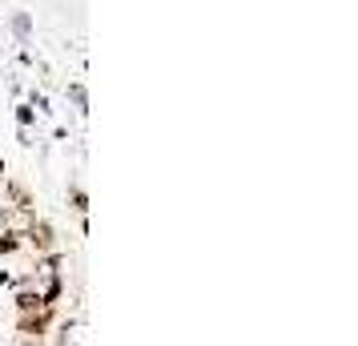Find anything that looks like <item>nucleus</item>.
Segmentation results:
<instances>
[{
  "label": "nucleus",
  "instance_id": "nucleus-1",
  "mask_svg": "<svg viewBox=\"0 0 358 346\" xmlns=\"http://www.w3.org/2000/svg\"><path fill=\"white\" fill-rule=\"evenodd\" d=\"M49 318H52V306H41L36 314H20V322H17V330L24 334V338H45V330H49Z\"/></svg>",
  "mask_w": 358,
  "mask_h": 346
},
{
  "label": "nucleus",
  "instance_id": "nucleus-2",
  "mask_svg": "<svg viewBox=\"0 0 358 346\" xmlns=\"http://www.w3.org/2000/svg\"><path fill=\"white\" fill-rule=\"evenodd\" d=\"M36 222L33 210H20V206H4V214H0V226H4V233H17V238H24V230Z\"/></svg>",
  "mask_w": 358,
  "mask_h": 346
},
{
  "label": "nucleus",
  "instance_id": "nucleus-3",
  "mask_svg": "<svg viewBox=\"0 0 358 346\" xmlns=\"http://www.w3.org/2000/svg\"><path fill=\"white\" fill-rule=\"evenodd\" d=\"M24 238H29V242H33L41 254H52V246H57V238H52V226H49V222H33V226L24 230Z\"/></svg>",
  "mask_w": 358,
  "mask_h": 346
},
{
  "label": "nucleus",
  "instance_id": "nucleus-4",
  "mask_svg": "<svg viewBox=\"0 0 358 346\" xmlns=\"http://www.w3.org/2000/svg\"><path fill=\"white\" fill-rule=\"evenodd\" d=\"M4 194H8L13 206H20V210H36V201H33V194H29V185L24 182H8L4 185Z\"/></svg>",
  "mask_w": 358,
  "mask_h": 346
},
{
  "label": "nucleus",
  "instance_id": "nucleus-5",
  "mask_svg": "<svg viewBox=\"0 0 358 346\" xmlns=\"http://www.w3.org/2000/svg\"><path fill=\"white\" fill-rule=\"evenodd\" d=\"M41 306H45V302H41V290H33V286H20V294H17V310H20V314H36Z\"/></svg>",
  "mask_w": 358,
  "mask_h": 346
},
{
  "label": "nucleus",
  "instance_id": "nucleus-6",
  "mask_svg": "<svg viewBox=\"0 0 358 346\" xmlns=\"http://www.w3.org/2000/svg\"><path fill=\"white\" fill-rule=\"evenodd\" d=\"M69 198H73V210H77V214H89V194H85V189H73V194H69Z\"/></svg>",
  "mask_w": 358,
  "mask_h": 346
},
{
  "label": "nucleus",
  "instance_id": "nucleus-7",
  "mask_svg": "<svg viewBox=\"0 0 358 346\" xmlns=\"http://www.w3.org/2000/svg\"><path fill=\"white\" fill-rule=\"evenodd\" d=\"M17 250H20L17 233H0V254H17Z\"/></svg>",
  "mask_w": 358,
  "mask_h": 346
},
{
  "label": "nucleus",
  "instance_id": "nucleus-8",
  "mask_svg": "<svg viewBox=\"0 0 358 346\" xmlns=\"http://www.w3.org/2000/svg\"><path fill=\"white\" fill-rule=\"evenodd\" d=\"M17 121H20V125H33V109H29V105H20V109H17Z\"/></svg>",
  "mask_w": 358,
  "mask_h": 346
},
{
  "label": "nucleus",
  "instance_id": "nucleus-9",
  "mask_svg": "<svg viewBox=\"0 0 358 346\" xmlns=\"http://www.w3.org/2000/svg\"><path fill=\"white\" fill-rule=\"evenodd\" d=\"M0 178H4V157H0Z\"/></svg>",
  "mask_w": 358,
  "mask_h": 346
}]
</instances>
